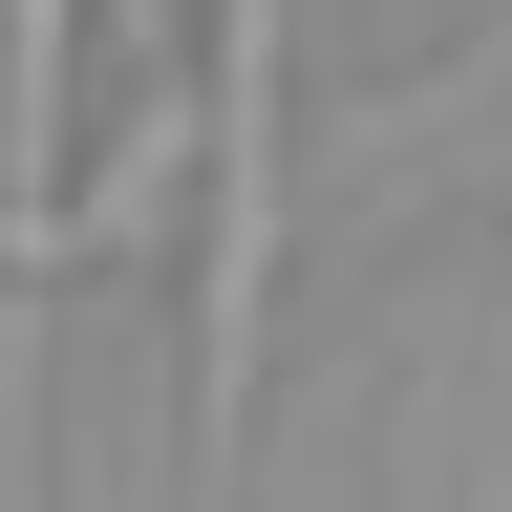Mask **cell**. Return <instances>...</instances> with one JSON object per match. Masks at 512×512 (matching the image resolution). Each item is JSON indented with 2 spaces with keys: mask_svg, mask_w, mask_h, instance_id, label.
<instances>
[{
  "mask_svg": "<svg viewBox=\"0 0 512 512\" xmlns=\"http://www.w3.org/2000/svg\"><path fill=\"white\" fill-rule=\"evenodd\" d=\"M278 256H299V128H278V0H214L192 86V512H235L256 384H278Z\"/></svg>",
  "mask_w": 512,
  "mask_h": 512,
  "instance_id": "1",
  "label": "cell"
},
{
  "mask_svg": "<svg viewBox=\"0 0 512 512\" xmlns=\"http://www.w3.org/2000/svg\"><path fill=\"white\" fill-rule=\"evenodd\" d=\"M0 512H43V256H0Z\"/></svg>",
  "mask_w": 512,
  "mask_h": 512,
  "instance_id": "2",
  "label": "cell"
}]
</instances>
